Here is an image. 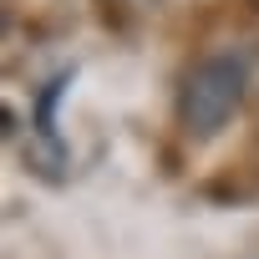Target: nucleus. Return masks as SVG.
I'll list each match as a JSON object with an SVG mask.
<instances>
[{
  "instance_id": "1",
  "label": "nucleus",
  "mask_w": 259,
  "mask_h": 259,
  "mask_svg": "<svg viewBox=\"0 0 259 259\" xmlns=\"http://www.w3.org/2000/svg\"><path fill=\"white\" fill-rule=\"evenodd\" d=\"M244 87H249V66L244 56H208L203 66H193V76L183 81L178 97V117L193 138H213L219 127L244 107Z\"/></svg>"
}]
</instances>
